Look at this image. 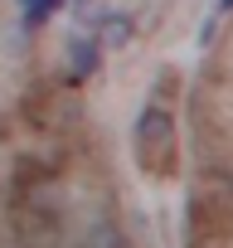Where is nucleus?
Returning <instances> with one entry per match:
<instances>
[{
    "label": "nucleus",
    "instance_id": "nucleus-6",
    "mask_svg": "<svg viewBox=\"0 0 233 248\" xmlns=\"http://www.w3.org/2000/svg\"><path fill=\"white\" fill-rule=\"evenodd\" d=\"M68 0H20V10H25V30H39L54 10H63Z\"/></svg>",
    "mask_w": 233,
    "mask_h": 248
},
{
    "label": "nucleus",
    "instance_id": "nucleus-1",
    "mask_svg": "<svg viewBox=\"0 0 233 248\" xmlns=\"http://www.w3.org/2000/svg\"><path fill=\"white\" fill-rule=\"evenodd\" d=\"M131 146H136V166L146 175H175L180 156H175V117H170V107H160V102L141 107Z\"/></svg>",
    "mask_w": 233,
    "mask_h": 248
},
{
    "label": "nucleus",
    "instance_id": "nucleus-7",
    "mask_svg": "<svg viewBox=\"0 0 233 248\" xmlns=\"http://www.w3.org/2000/svg\"><path fill=\"white\" fill-rule=\"evenodd\" d=\"M223 10H233V0H223Z\"/></svg>",
    "mask_w": 233,
    "mask_h": 248
},
{
    "label": "nucleus",
    "instance_id": "nucleus-2",
    "mask_svg": "<svg viewBox=\"0 0 233 248\" xmlns=\"http://www.w3.org/2000/svg\"><path fill=\"white\" fill-rule=\"evenodd\" d=\"M102 44H97V34H87V30H78L73 39H68V49H63V63H68V78L73 83H87L97 68H102Z\"/></svg>",
    "mask_w": 233,
    "mask_h": 248
},
{
    "label": "nucleus",
    "instance_id": "nucleus-3",
    "mask_svg": "<svg viewBox=\"0 0 233 248\" xmlns=\"http://www.w3.org/2000/svg\"><path fill=\"white\" fill-rule=\"evenodd\" d=\"M92 34H97V44H102V49H127V44H131V34H136V20L112 10V15L92 30Z\"/></svg>",
    "mask_w": 233,
    "mask_h": 248
},
{
    "label": "nucleus",
    "instance_id": "nucleus-4",
    "mask_svg": "<svg viewBox=\"0 0 233 248\" xmlns=\"http://www.w3.org/2000/svg\"><path fill=\"white\" fill-rule=\"evenodd\" d=\"M68 10H73V20H78V30H97L107 15H112V0H68Z\"/></svg>",
    "mask_w": 233,
    "mask_h": 248
},
{
    "label": "nucleus",
    "instance_id": "nucleus-5",
    "mask_svg": "<svg viewBox=\"0 0 233 248\" xmlns=\"http://www.w3.org/2000/svg\"><path fill=\"white\" fill-rule=\"evenodd\" d=\"M78 248H122V229L107 224V219H97V224H87V229H83Z\"/></svg>",
    "mask_w": 233,
    "mask_h": 248
}]
</instances>
